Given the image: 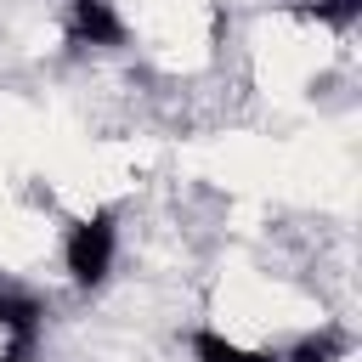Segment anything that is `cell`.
<instances>
[{"instance_id":"6da1fadb","label":"cell","mask_w":362,"mask_h":362,"mask_svg":"<svg viewBox=\"0 0 362 362\" xmlns=\"http://www.w3.org/2000/svg\"><path fill=\"white\" fill-rule=\"evenodd\" d=\"M113 249H119V226H113L107 209H96L90 221H79V226L68 232L62 266H68V277H74L79 288H96V283H107V272H113Z\"/></svg>"},{"instance_id":"7a4b0ae2","label":"cell","mask_w":362,"mask_h":362,"mask_svg":"<svg viewBox=\"0 0 362 362\" xmlns=\"http://www.w3.org/2000/svg\"><path fill=\"white\" fill-rule=\"evenodd\" d=\"M68 34L74 45H124V23L113 0H68Z\"/></svg>"},{"instance_id":"3957f363","label":"cell","mask_w":362,"mask_h":362,"mask_svg":"<svg viewBox=\"0 0 362 362\" xmlns=\"http://www.w3.org/2000/svg\"><path fill=\"white\" fill-rule=\"evenodd\" d=\"M40 322H45V305H40L34 294H17V288H0V328L11 334V345H34V334H40Z\"/></svg>"},{"instance_id":"277c9868","label":"cell","mask_w":362,"mask_h":362,"mask_svg":"<svg viewBox=\"0 0 362 362\" xmlns=\"http://www.w3.org/2000/svg\"><path fill=\"white\" fill-rule=\"evenodd\" d=\"M192 356H198V362H277L272 351H249V345H232V339H221L215 328H198V334H192Z\"/></svg>"},{"instance_id":"5b68a950","label":"cell","mask_w":362,"mask_h":362,"mask_svg":"<svg viewBox=\"0 0 362 362\" xmlns=\"http://www.w3.org/2000/svg\"><path fill=\"white\" fill-rule=\"evenodd\" d=\"M345 351H351V339L339 328H322V334H305L300 345H288V356H277V362H345Z\"/></svg>"},{"instance_id":"8992f818","label":"cell","mask_w":362,"mask_h":362,"mask_svg":"<svg viewBox=\"0 0 362 362\" xmlns=\"http://www.w3.org/2000/svg\"><path fill=\"white\" fill-rule=\"evenodd\" d=\"M294 17H317V23H328V28H351V23L362 17V0H300Z\"/></svg>"},{"instance_id":"52a82bcc","label":"cell","mask_w":362,"mask_h":362,"mask_svg":"<svg viewBox=\"0 0 362 362\" xmlns=\"http://www.w3.org/2000/svg\"><path fill=\"white\" fill-rule=\"evenodd\" d=\"M0 362H34V345H11V351H0Z\"/></svg>"}]
</instances>
